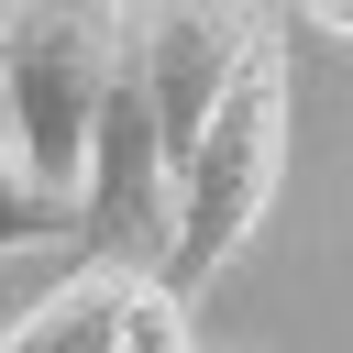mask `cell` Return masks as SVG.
<instances>
[{
	"mask_svg": "<svg viewBox=\"0 0 353 353\" xmlns=\"http://www.w3.org/2000/svg\"><path fill=\"white\" fill-rule=\"evenodd\" d=\"M276 176H287V11H276V33L243 55V77L221 88V110L199 121V143H188L176 176H165L154 287H165V298H199V287L254 243V221L276 210Z\"/></svg>",
	"mask_w": 353,
	"mask_h": 353,
	"instance_id": "1",
	"label": "cell"
},
{
	"mask_svg": "<svg viewBox=\"0 0 353 353\" xmlns=\"http://www.w3.org/2000/svg\"><path fill=\"white\" fill-rule=\"evenodd\" d=\"M121 22H132V0H11L0 11V121L22 132L33 176L66 210L88 199L99 99L121 77Z\"/></svg>",
	"mask_w": 353,
	"mask_h": 353,
	"instance_id": "2",
	"label": "cell"
},
{
	"mask_svg": "<svg viewBox=\"0 0 353 353\" xmlns=\"http://www.w3.org/2000/svg\"><path fill=\"white\" fill-rule=\"evenodd\" d=\"M276 33V0H132V66L154 88V132H165V176L199 143V121L221 110V88L243 77V55Z\"/></svg>",
	"mask_w": 353,
	"mask_h": 353,
	"instance_id": "3",
	"label": "cell"
},
{
	"mask_svg": "<svg viewBox=\"0 0 353 353\" xmlns=\"http://www.w3.org/2000/svg\"><path fill=\"white\" fill-rule=\"evenodd\" d=\"M143 298L132 254H88L77 276H55L22 320H0V353H121V320Z\"/></svg>",
	"mask_w": 353,
	"mask_h": 353,
	"instance_id": "4",
	"label": "cell"
},
{
	"mask_svg": "<svg viewBox=\"0 0 353 353\" xmlns=\"http://www.w3.org/2000/svg\"><path fill=\"white\" fill-rule=\"evenodd\" d=\"M55 232H77V210L33 176V154H22V132L0 121V254H22V243H55Z\"/></svg>",
	"mask_w": 353,
	"mask_h": 353,
	"instance_id": "5",
	"label": "cell"
},
{
	"mask_svg": "<svg viewBox=\"0 0 353 353\" xmlns=\"http://www.w3.org/2000/svg\"><path fill=\"white\" fill-rule=\"evenodd\" d=\"M121 353H199V331H188V298H165V287L143 276V298H132V320H121Z\"/></svg>",
	"mask_w": 353,
	"mask_h": 353,
	"instance_id": "6",
	"label": "cell"
},
{
	"mask_svg": "<svg viewBox=\"0 0 353 353\" xmlns=\"http://www.w3.org/2000/svg\"><path fill=\"white\" fill-rule=\"evenodd\" d=\"M298 33H331V44H353V0H276Z\"/></svg>",
	"mask_w": 353,
	"mask_h": 353,
	"instance_id": "7",
	"label": "cell"
}]
</instances>
